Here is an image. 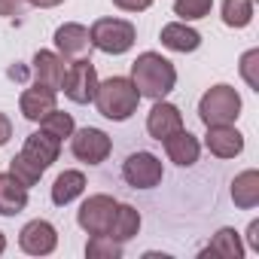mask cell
Here are the masks:
<instances>
[{
  "label": "cell",
  "instance_id": "ba28073f",
  "mask_svg": "<svg viewBox=\"0 0 259 259\" xmlns=\"http://www.w3.org/2000/svg\"><path fill=\"white\" fill-rule=\"evenodd\" d=\"M116 204H119V201H116L113 195H104V192L89 195V198L79 204V210H76L79 229L89 232V235H107V229H110V223H113V213H116Z\"/></svg>",
  "mask_w": 259,
  "mask_h": 259
},
{
  "label": "cell",
  "instance_id": "5b68a950",
  "mask_svg": "<svg viewBox=\"0 0 259 259\" xmlns=\"http://www.w3.org/2000/svg\"><path fill=\"white\" fill-rule=\"evenodd\" d=\"M98 82L101 79H98V70H95L92 58H76V61H67L61 92L73 104H92L95 101V92H98Z\"/></svg>",
  "mask_w": 259,
  "mask_h": 259
},
{
  "label": "cell",
  "instance_id": "f546056e",
  "mask_svg": "<svg viewBox=\"0 0 259 259\" xmlns=\"http://www.w3.org/2000/svg\"><path fill=\"white\" fill-rule=\"evenodd\" d=\"M25 4H28V0H0V16L13 19V16H19L25 10Z\"/></svg>",
  "mask_w": 259,
  "mask_h": 259
},
{
  "label": "cell",
  "instance_id": "1f68e13d",
  "mask_svg": "<svg viewBox=\"0 0 259 259\" xmlns=\"http://www.w3.org/2000/svg\"><path fill=\"white\" fill-rule=\"evenodd\" d=\"M247 241H250V250L259 253V220H253V223L247 226Z\"/></svg>",
  "mask_w": 259,
  "mask_h": 259
},
{
  "label": "cell",
  "instance_id": "cb8c5ba5",
  "mask_svg": "<svg viewBox=\"0 0 259 259\" xmlns=\"http://www.w3.org/2000/svg\"><path fill=\"white\" fill-rule=\"evenodd\" d=\"M40 128H43V132H49L52 138H58L61 144H64V138H70L73 132H76V125H73V116L70 113H64V110H52L49 116H43L40 119Z\"/></svg>",
  "mask_w": 259,
  "mask_h": 259
},
{
  "label": "cell",
  "instance_id": "52a82bcc",
  "mask_svg": "<svg viewBox=\"0 0 259 259\" xmlns=\"http://www.w3.org/2000/svg\"><path fill=\"white\" fill-rule=\"evenodd\" d=\"M70 153L85 165H101L113 153V141H110L107 132H101V128L85 125V128H79V132L70 135Z\"/></svg>",
  "mask_w": 259,
  "mask_h": 259
},
{
  "label": "cell",
  "instance_id": "8fae6325",
  "mask_svg": "<svg viewBox=\"0 0 259 259\" xmlns=\"http://www.w3.org/2000/svg\"><path fill=\"white\" fill-rule=\"evenodd\" d=\"M183 128V113H180V107H174L171 101H156L153 104V110H150V116H147V132H150V138L153 141H165V138H171L174 132H180Z\"/></svg>",
  "mask_w": 259,
  "mask_h": 259
},
{
  "label": "cell",
  "instance_id": "603a6c76",
  "mask_svg": "<svg viewBox=\"0 0 259 259\" xmlns=\"http://www.w3.org/2000/svg\"><path fill=\"white\" fill-rule=\"evenodd\" d=\"M253 22V0H223V25L226 28H247Z\"/></svg>",
  "mask_w": 259,
  "mask_h": 259
},
{
  "label": "cell",
  "instance_id": "e0dca14e",
  "mask_svg": "<svg viewBox=\"0 0 259 259\" xmlns=\"http://www.w3.org/2000/svg\"><path fill=\"white\" fill-rule=\"evenodd\" d=\"M159 40H162V46L165 49H171V52H195L198 46H201V34L195 31V28H189L186 22H168L165 28H162V34H159Z\"/></svg>",
  "mask_w": 259,
  "mask_h": 259
},
{
  "label": "cell",
  "instance_id": "ffe728a7",
  "mask_svg": "<svg viewBox=\"0 0 259 259\" xmlns=\"http://www.w3.org/2000/svg\"><path fill=\"white\" fill-rule=\"evenodd\" d=\"M85 192V174L82 171H61L52 183V204L58 207H67L70 201H76L79 195Z\"/></svg>",
  "mask_w": 259,
  "mask_h": 259
},
{
  "label": "cell",
  "instance_id": "d6a6232c",
  "mask_svg": "<svg viewBox=\"0 0 259 259\" xmlns=\"http://www.w3.org/2000/svg\"><path fill=\"white\" fill-rule=\"evenodd\" d=\"M31 7H37V10H52V7H58V4H64V0H28Z\"/></svg>",
  "mask_w": 259,
  "mask_h": 259
},
{
  "label": "cell",
  "instance_id": "6da1fadb",
  "mask_svg": "<svg viewBox=\"0 0 259 259\" xmlns=\"http://www.w3.org/2000/svg\"><path fill=\"white\" fill-rule=\"evenodd\" d=\"M132 82L141 92V98L162 101L177 85V67L159 52H141L132 64Z\"/></svg>",
  "mask_w": 259,
  "mask_h": 259
},
{
  "label": "cell",
  "instance_id": "5bb4252c",
  "mask_svg": "<svg viewBox=\"0 0 259 259\" xmlns=\"http://www.w3.org/2000/svg\"><path fill=\"white\" fill-rule=\"evenodd\" d=\"M64 70H67V61H64L58 52L40 49V52L34 55L31 73H34V82H37V85H46V89H55V92H61Z\"/></svg>",
  "mask_w": 259,
  "mask_h": 259
},
{
  "label": "cell",
  "instance_id": "2e32d148",
  "mask_svg": "<svg viewBox=\"0 0 259 259\" xmlns=\"http://www.w3.org/2000/svg\"><path fill=\"white\" fill-rule=\"evenodd\" d=\"M162 147H165L168 159H171L177 168H192V165L198 162V156H201V144H198V138L189 135L186 128H180V132H174L171 138H165Z\"/></svg>",
  "mask_w": 259,
  "mask_h": 259
},
{
  "label": "cell",
  "instance_id": "44dd1931",
  "mask_svg": "<svg viewBox=\"0 0 259 259\" xmlns=\"http://www.w3.org/2000/svg\"><path fill=\"white\" fill-rule=\"evenodd\" d=\"M232 201L241 210H253L259 204V171L247 168L232 180Z\"/></svg>",
  "mask_w": 259,
  "mask_h": 259
},
{
  "label": "cell",
  "instance_id": "7402d4cb",
  "mask_svg": "<svg viewBox=\"0 0 259 259\" xmlns=\"http://www.w3.org/2000/svg\"><path fill=\"white\" fill-rule=\"evenodd\" d=\"M201 256H223V259H241L244 256V244H241V235L235 232V229H220L213 238H210V244L201 250Z\"/></svg>",
  "mask_w": 259,
  "mask_h": 259
},
{
  "label": "cell",
  "instance_id": "d4e9b609",
  "mask_svg": "<svg viewBox=\"0 0 259 259\" xmlns=\"http://www.w3.org/2000/svg\"><path fill=\"white\" fill-rule=\"evenodd\" d=\"M10 174H13V177H16V180H19L25 189L37 186V183H40V177H43V171H40V168L31 162V159H25L22 153L10 159Z\"/></svg>",
  "mask_w": 259,
  "mask_h": 259
},
{
  "label": "cell",
  "instance_id": "7c38bea8",
  "mask_svg": "<svg viewBox=\"0 0 259 259\" xmlns=\"http://www.w3.org/2000/svg\"><path fill=\"white\" fill-rule=\"evenodd\" d=\"M204 147L217 159H235V156L244 153V135L235 125H207Z\"/></svg>",
  "mask_w": 259,
  "mask_h": 259
},
{
  "label": "cell",
  "instance_id": "277c9868",
  "mask_svg": "<svg viewBox=\"0 0 259 259\" xmlns=\"http://www.w3.org/2000/svg\"><path fill=\"white\" fill-rule=\"evenodd\" d=\"M238 116H241V95L226 82L210 85L198 101V119L204 125H235Z\"/></svg>",
  "mask_w": 259,
  "mask_h": 259
},
{
  "label": "cell",
  "instance_id": "9a60e30c",
  "mask_svg": "<svg viewBox=\"0 0 259 259\" xmlns=\"http://www.w3.org/2000/svg\"><path fill=\"white\" fill-rule=\"evenodd\" d=\"M55 107H58V92L55 89H46V85H37V82L31 89H25L22 98H19V110H22V116L28 122H40Z\"/></svg>",
  "mask_w": 259,
  "mask_h": 259
},
{
  "label": "cell",
  "instance_id": "ac0fdd59",
  "mask_svg": "<svg viewBox=\"0 0 259 259\" xmlns=\"http://www.w3.org/2000/svg\"><path fill=\"white\" fill-rule=\"evenodd\" d=\"M28 207V189L7 171L0 174V217H16Z\"/></svg>",
  "mask_w": 259,
  "mask_h": 259
},
{
  "label": "cell",
  "instance_id": "484cf974",
  "mask_svg": "<svg viewBox=\"0 0 259 259\" xmlns=\"http://www.w3.org/2000/svg\"><path fill=\"white\" fill-rule=\"evenodd\" d=\"M85 256L89 259H119L122 256V244L113 241L110 235H92L85 244Z\"/></svg>",
  "mask_w": 259,
  "mask_h": 259
},
{
  "label": "cell",
  "instance_id": "9c48e42d",
  "mask_svg": "<svg viewBox=\"0 0 259 259\" xmlns=\"http://www.w3.org/2000/svg\"><path fill=\"white\" fill-rule=\"evenodd\" d=\"M55 52L64 61H76V58H89L92 52V40H89V28L79 22H64L55 28Z\"/></svg>",
  "mask_w": 259,
  "mask_h": 259
},
{
  "label": "cell",
  "instance_id": "4316f807",
  "mask_svg": "<svg viewBox=\"0 0 259 259\" xmlns=\"http://www.w3.org/2000/svg\"><path fill=\"white\" fill-rule=\"evenodd\" d=\"M213 0H174V16H180V22H198L204 16H210Z\"/></svg>",
  "mask_w": 259,
  "mask_h": 259
},
{
  "label": "cell",
  "instance_id": "836d02e7",
  "mask_svg": "<svg viewBox=\"0 0 259 259\" xmlns=\"http://www.w3.org/2000/svg\"><path fill=\"white\" fill-rule=\"evenodd\" d=\"M4 253H7V235L0 232V256H4Z\"/></svg>",
  "mask_w": 259,
  "mask_h": 259
},
{
  "label": "cell",
  "instance_id": "d6986e66",
  "mask_svg": "<svg viewBox=\"0 0 259 259\" xmlns=\"http://www.w3.org/2000/svg\"><path fill=\"white\" fill-rule=\"evenodd\" d=\"M141 232V210L132 207V204H116V213H113V223L107 229V235L119 244L132 241L135 235Z\"/></svg>",
  "mask_w": 259,
  "mask_h": 259
},
{
  "label": "cell",
  "instance_id": "4dcf8cb0",
  "mask_svg": "<svg viewBox=\"0 0 259 259\" xmlns=\"http://www.w3.org/2000/svg\"><path fill=\"white\" fill-rule=\"evenodd\" d=\"M10 138H13V122H10L7 113H0V147H7Z\"/></svg>",
  "mask_w": 259,
  "mask_h": 259
},
{
  "label": "cell",
  "instance_id": "3957f363",
  "mask_svg": "<svg viewBox=\"0 0 259 259\" xmlns=\"http://www.w3.org/2000/svg\"><path fill=\"white\" fill-rule=\"evenodd\" d=\"M89 40L104 55H125L138 40V28L128 19H98L89 28Z\"/></svg>",
  "mask_w": 259,
  "mask_h": 259
},
{
  "label": "cell",
  "instance_id": "8992f818",
  "mask_svg": "<svg viewBox=\"0 0 259 259\" xmlns=\"http://www.w3.org/2000/svg\"><path fill=\"white\" fill-rule=\"evenodd\" d=\"M162 177H165L162 159L147 150H138L122 162V180L135 189H156L162 183Z\"/></svg>",
  "mask_w": 259,
  "mask_h": 259
},
{
  "label": "cell",
  "instance_id": "7a4b0ae2",
  "mask_svg": "<svg viewBox=\"0 0 259 259\" xmlns=\"http://www.w3.org/2000/svg\"><path fill=\"white\" fill-rule=\"evenodd\" d=\"M98 113L110 122H125L138 113V104H141V92L135 89L132 76H110L104 82H98V92H95V101Z\"/></svg>",
  "mask_w": 259,
  "mask_h": 259
},
{
  "label": "cell",
  "instance_id": "30bf717a",
  "mask_svg": "<svg viewBox=\"0 0 259 259\" xmlns=\"http://www.w3.org/2000/svg\"><path fill=\"white\" fill-rule=\"evenodd\" d=\"M19 247L28 256H49L58 247V229L49 220H31L19 232Z\"/></svg>",
  "mask_w": 259,
  "mask_h": 259
},
{
  "label": "cell",
  "instance_id": "83f0119b",
  "mask_svg": "<svg viewBox=\"0 0 259 259\" xmlns=\"http://www.w3.org/2000/svg\"><path fill=\"white\" fill-rule=\"evenodd\" d=\"M238 70H241L244 82H247L253 92H259V49H247V52L241 55Z\"/></svg>",
  "mask_w": 259,
  "mask_h": 259
},
{
  "label": "cell",
  "instance_id": "f1b7e54d",
  "mask_svg": "<svg viewBox=\"0 0 259 259\" xmlns=\"http://www.w3.org/2000/svg\"><path fill=\"white\" fill-rule=\"evenodd\" d=\"M156 4V0H113V7L122 10V13H144Z\"/></svg>",
  "mask_w": 259,
  "mask_h": 259
},
{
  "label": "cell",
  "instance_id": "4fadbf2b",
  "mask_svg": "<svg viewBox=\"0 0 259 259\" xmlns=\"http://www.w3.org/2000/svg\"><path fill=\"white\" fill-rule=\"evenodd\" d=\"M22 156L31 159L40 171H46V168H52V165L58 162V156H61V141L52 138L49 132H43V128H40V132H34V135L25 138Z\"/></svg>",
  "mask_w": 259,
  "mask_h": 259
}]
</instances>
